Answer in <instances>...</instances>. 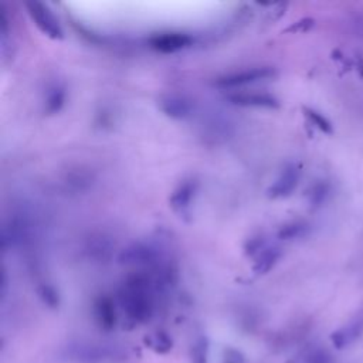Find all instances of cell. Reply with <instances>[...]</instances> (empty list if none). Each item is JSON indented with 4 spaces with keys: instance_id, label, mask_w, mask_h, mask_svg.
<instances>
[{
    "instance_id": "obj_25",
    "label": "cell",
    "mask_w": 363,
    "mask_h": 363,
    "mask_svg": "<svg viewBox=\"0 0 363 363\" xmlns=\"http://www.w3.org/2000/svg\"><path fill=\"white\" fill-rule=\"evenodd\" d=\"M221 363H246L245 355L234 347H226Z\"/></svg>"
},
{
    "instance_id": "obj_13",
    "label": "cell",
    "mask_w": 363,
    "mask_h": 363,
    "mask_svg": "<svg viewBox=\"0 0 363 363\" xmlns=\"http://www.w3.org/2000/svg\"><path fill=\"white\" fill-rule=\"evenodd\" d=\"M283 256V252L280 247L277 246H267L257 257H256V262H254V266H253V271L257 274V276H264L267 273H270L276 266L277 263L280 262Z\"/></svg>"
},
{
    "instance_id": "obj_4",
    "label": "cell",
    "mask_w": 363,
    "mask_h": 363,
    "mask_svg": "<svg viewBox=\"0 0 363 363\" xmlns=\"http://www.w3.org/2000/svg\"><path fill=\"white\" fill-rule=\"evenodd\" d=\"M26 9L32 22L44 36L53 40L64 39V32L61 29V25L59 23L57 18L54 16V13L50 11L47 5L40 2H27Z\"/></svg>"
},
{
    "instance_id": "obj_11",
    "label": "cell",
    "mask_w": 363,
    "mask_h": 363,
    "mask_svg": "<svg viewBox=\"0 0 363 363\" xmlns=\"http://www.w3.org/2000/svg\"><path fill=\"white\" fill-rule=\"evenodd\" d=\"M228 101L233 105L243 108H264L277 109L280 108V101L267 92H235L228 95Z\"/></svg>"
},
{
    "instance_id": "obj_12",
    "label": "cell",
    "mask_w": 363,
    "mask_h": 363,
    "mask_svg": "<svg viewBox=\"0 0 363 363\" xmlns=\"http://www.w3.org/2000/svg\"><path fill=\"white\" fill-rule=\"evenodd\" d=\"M362 333H363V315L357 316L347 325L335 331L332 333L331 339H332V343L335 345V347L343 349V347L352 345L357 338H360Z\"/></svg>"
},
{
    "instance_id": "obj_23",
    "label": "cell",
    "mask_w": 363,
    "mask_h": 363,
    "mask_svg": "<svg viewBox=\"0 0 363 363\" xmlns=\"http://www.w3.org/2000/svg\"><path fill=\"white\" fill-rule=\"evenodd\" d=\"M304 113H305V116L308 118L309 123H311L315 128H318L321 133L328 134V135H331V134L333 133L331 121H329L326 116H324L321 112H318V111H315V109H312V108H304Z\"/></svg>"
},
{
    "instance_id": "obj_22",
    "label": "cell",
    "mask_w": 363,
    "mask_h": 363,
    "mask_svg": "<svg viewBox=\"0 0 363 363\" xmlns=\"http://www.w3.org/2000/svg\"><path fill=\"white\" fill-rule=\"evenodd\" d=\"M329 192H331V186L328 182L325 180H318L311 189H309V193H308V200H309V204L312 207H319L322 206L328 196H329Z\"/></svg>"
},
{
    "instance_id": "obj_21",
    "label": "cell",
    "mask_w": 363,
    "mask_h": 363,
    "mask_svg": "<svg viewBox=\"0 0 363 363\" xmlns=\"http://www.w3.org/2000/svg\"><path fill=\"white\" fill-rule=\"evenodd\" d=\"M37 295H39L40 301L44 305H47L49 308L57 309L60 307V294L53 284H49V283L40 284L37 287Z\"/></svg>"
},
{
    "instance_id": "obj_18",
    "label": "cell",
    "mask_w": 363,
    "mask_h": 363,
    "mask_svg": "<svg viewBox=\"0 0 363 363\" xmlns=\"http://www.w3.org/2000/svg\"><path fill=\"white\" fill-rule=\"evenodd\" d=\"M308 230H309L308 223L295 220V221H290V223H285L284 226H281L277 235L280 240L290 241V240H295V238H301V237L307 235Z\"/></svg>"
},
{
    "instance_id": "obj_5",
    "label": "cell",
    "mask_w": 363,
    "mask_h": 363,
    "mask_svg": "<svg viewBox=\"0 0 363 363\" xmlns=\"http://www.w3.org/2000/svg\"><path fill=\"white\" fill-rule=\"evenodd\" d=\"M158 249L152 245L142 243V241L127 246L118 254V263L123 266H149L158 263Z\"/></svg>"
},
{
    "instance_id": "obj_16",
    "label": "cell",
    "mask_w": 363,
    "mask_h": 363,
    "mask_svg": "<svg viewBox=\"0 0 363 363\" xmlns=\"http://www.w3.org/2000/svg\"><path fill=\"white\" fill-rule=\"evenodd\" d=\"M87 253H88L90 259H92V260L106 262L111 259V254H112V243L109 241V238H106L104 235L92 237L88 241Z\"/></svg>"
},
{
    "instance_id": "obj_1",
    "label": "cell",
    "mask_w": 363,
    "mask_h": 363,
    "mask_svg": "<svg viewBox=\"0 0 363 363\" xmlns=\"http://www.w3.org/2000/svg\"><path fill=\"white\" fill-rule=\"evenodd\" d=\"M156 294L154 278L144 273L128 276L118 291V302L130 322L142 325L152 319L156 309Z\"/></svg>"
},
{
    "instance_id": "obj_8",
    "label": "cell",
    "mask_w": 363,
    "mask_h": 363,
    "mask_svg": "<svg viewBox=\"0 0 363 363\" xmlns=\"http://www.w3.org/2000/svg\"><path fill=\"white\" fill-rule=\"evenodd\" d=\"M159 109L171 119H186L193 113V101L180 94H168L159 99Z\"/></svg>"
},
{
    "instance_id": "obj_7",
    "label": "cell",
    "mask_w": 363,
    "mask_h": 363,
    "mask_svg": "<svg viewBox=\"0 0 363 363\" xmlns=\"http://www.w3.org/2000/svg\"><path fill=\"white\" fill-rule=\"evenodd\" d=\"M197 190L199 182L196 179L183 180L169 197V203L173 211L179 216H187L190 213V207L197 195Z\"/></svg>"
},
{
    "instance_id": "obj_15",
    "label": "cell",
    "mask_w": 363,
    "mask_h": 363,
    "mask_svg": "<svg viewBox=\"0 0 363 363\" xmlns=\"http://www.w3.org/2000/svg\"><path fill=\"white\" fill-rule=\"evenodd\" d=\"M287 363H332V355L324 347L309 346L298 352Z\"/></svg>"
},
{
    "instance_id": "obj_19",
    "label": "cell",
    "mask_w": 363,
    "mask_h": 363,
    "mask_svg": "<svg viewBox=\"0 0 363 363\" xmlns=\"http://www.w3.org/2000/svg\"><path fill=\"white\" fill-rule=\"evenodd\" d=\"M210 343L207 336L200 335L190 346V363H209Z\"/></svg>"
},
{
    "instance_id": "obj_10",
    "label": "cell",
    "mask_w": 363,
    "mask_h": 363,
    "mask_svg": "<svg viewBox=\"0 0 363 363\" xmlns=\"http://www.w3.org/2000/svg\"><path fill=\"white\" fill-rule=\"evenodd\" d=\"M92 315L94 321L98 325V328L104 332H111L116 326L118 315L115 302L108 295H99L92 305Z\"/></svg>"
},
{
    "instance_id": "obj_24",
    "label": "cell",
    "mask_w": 363,
    "mask_h": 363,
    "mask_svg": "<svg viewBox=\"0 0 363 363\" xmlns=\"http://www.w3.org/2000/svg\"><path fill=\"white\" fill-rule=\"evenodd\" d=\"M266 247H267L266 238L263 235H257V237H253L246 241L245 252L250 257H257Z\"/></svg>"
},
{
    "instance_id": "obj_9",
    "label": "cell",
    "mask_w": 363,
    "mask_h": 363,
    "mask_svg": "<svg viewBox=\"0 0 363 363\" xmlns=\"http://www.w3.org/2000/svg\"><path fill=\"white\" fill-rule=\"evenodd\" d=\"M300 178H301V171L297 165H287L280 176L277 178V180L270 186L269 189V197L271 199H283V197H287L290 196L295 187L298 186V182H300Z\"/></svg>"
},
{
    "instance_id": "obj_17",
    "label": "cell",
    "mask_w": 363,
    "mask_h": 363,
    "mask_svg": "<svg viewBox=\"0 0 363 363\" xmlns=\"http://www.w3.org/2000/svg\"><path fill=\"white\" fill-rule=\"evenodd\" d=\"M92 182H94V176L88 171H81V169L71 172L64 180L67 187L74 192H84L90 189Z\"/></svg>"
},
{
    "instance_id": "obj_14",
    "label": "cell",
    "mask_w": 363,
    "mask_h": 363,
    "mask_svg": "<svg viewBox=\"0 0 363 363\" xmlns=\"http://www.w3.org/2000/svg\"><path fill=\"white\" fill-rule=\"evenodd\" d=\"M67 101V91L61 84H53L46 91L44 112L47 115L59 113Z\"/></svg>"
},
{
    "instance_id": "obj_3",
    "label": "cell",
    "mask_w": 363,
    "mask_h": 363,
    "mask_svg": "<svg viewBox=\"0 0 363 363\" xmlns=\"http://www.w3.org/2000/svg\"><path fill=\"white\" fill-rule=\"evenodd\" d=\"M276 75H277V71L273 67H254V68L221 75L214 81V85L223 90H230L237 87L240 88V87H246V85H252L260 81L274 78Z\"/></svg>"
},
{
    "instance_id": "obj_6",
    "label": "cell",
    "mask_w": 363,
    "mask_h": 363,
    "mask_svg": "<svg viewBox=\"0 0 363 363\" xmlns=\"http://www.w3.org/2000/svg\"><path fill=\"white\" fill-rule=\"evenodd\" d=\"M193 44V37L187 33H161L149 39V46L159 53L172 54L185 50Z\"/></svg>"
},
{
    "instance_id": "obj_26",
    "label": "cell",
    "mask_w": 363,
    "mask_h": 363,
    "mask_svg": "<svg viewBox=\"0 0 363 363\" xmlns=\"http://www.w3.org/2000/svg\"><path fill=\"white\" fill-rule=\"evenodd\" d=\"M312 26H314V20L312 19H304V20L295 23L294 26H291L288 29V32H305V30H309Z\"/></svg>"
},
{
    "instance_id": "obj_2",
    "label": "cell",
    "mask_w": 363,
    "mask_h": 363,
    "mask_svg": "<svg viewBox=\"0 0 363 363\" xmlns=\"http://www.w3.org/2000/svg\"><path fill=\"white\" fill-rule=\"evenodd\" d=\"M60 356L68 363H127L131 357L124 347L95 342L70 343L60 352Z\"/></svg>"
},
{
    "instance_id": "obj_20",
    "label": "cell",
    "mask_w": 363,
    "mask_h": 363,
    "mask_svg": "<svg viewBox=\"0 0 363 363\" xmlns=\"http://www.w3.org/2000/svg\"><path fill=\"white\" fill-rule=\"evenodd\" d=\"M145 343L148 347H151L156 353H168L173 347V340L166 332H155L145 338Z\"/></svg>"
}]
</instances>
